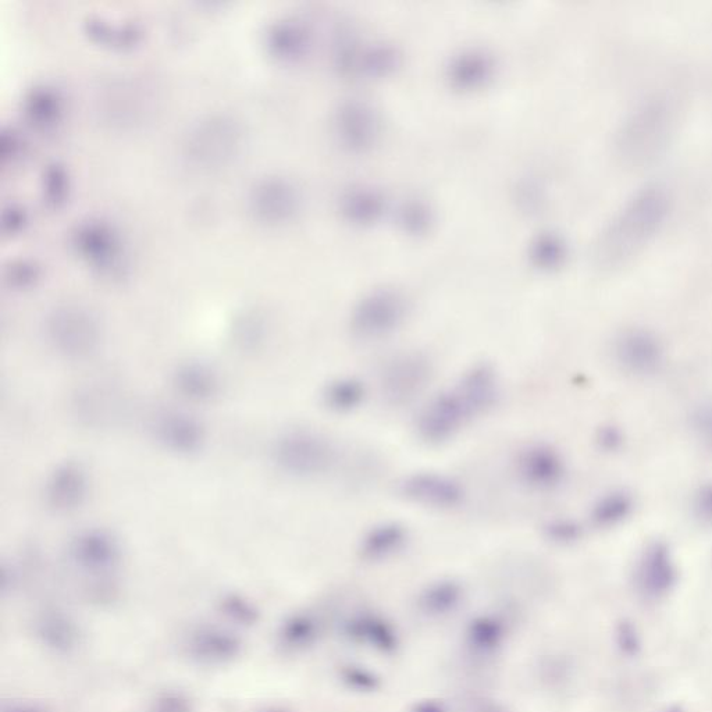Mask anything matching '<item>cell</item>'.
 I'll return each instance as SVG.
<instances>
[{
	"mask_svg": "<svg viewBox=\"0 0 712 712\" xmlns=\"http://www.w3.org/2000/svg\"><path fill=\"white\" fill-rule=\"evenodd\" d=\"M337 448L315 430H290L274 443L273 461L287 475L311 479L329 473L337 462Z\"/></svg>",
	"mask_w": 712,
	"mask_h": 712,
	"instance_id": "cell-3",
	"label": "cell"
},
{
	"mask_svg": "<svg viewBox=\"0 0 712 712\" xmlns=\"http://www.w3.org/2000/svg\"><path fill=\"white\" fill-rule=\"evenodd\" d=\"M597 443L600 445L601 450L604 451H617L623 443V437L621 430L617 429L615 426H604L598 430Z\"/></svg>",
	"mask_w": 712,
	"mask_h": 712,
	"instance_id": "cell-34",
	"label": "cell"
},
{
	"mask_svg": "<svg viewBox=\"0 0 712 712\" xmlns=\"http://www.w3.org/2000/svg\"><path fill=\"white\" fill-rule=\"evenodd\" d=\"M341 212L352 223H373L382 216L384 198L379 191L366 185L351 187L341 197Z\"/></svg>",
	"mask_w": 712,
	"mask_h": 712,
	"instance_id": "cell-22",
	"label": "cell"
},
{
	"mask_svg": "<svg viewBox=\"0 0 712 712\" xmlns=\"http://www.w3.org/2000/svg\"><path fill=\"white\" fill-rule=\"evenodd\" d=\"M400 219L401 223L405 224V229L411 233H423L432 223V212L426 204L415 199L401 206Z\"/></svg>",
	"mask_w": 712,
	"mask_h": 712,
	"instance_id": "cell-28",
	"label": "cell"
},
{
	"mask_svg": "<svg viewBox=\"0 0 712 712\" xmlns=\"http://www.w3.org/2000/svg\"><path fill=\"white\" fill-rule=\"evenodd\" d=\"M88 491V473L77 462L56 466L45 486L46 501L59 512L80 508L87 500Z\"/></svg>",
	"mask_w": 712,
	"mask_h": 712,
	"instance_id": "cell-13",
	"label": "cell"
},
{
	"mask_svg": "<svg viewBox=\"0 0 712 712\" xmlns=\"http://www.w3.org/2000/svg\"><path fill=\"white\" fill-rule=\"evenodd\" d=\"M49 340L60 354L85 358L94 354L101 343L98 322L87 311L78 308L59 309L48 322Z\"/></svg>",
	"mask_w": 712,
	"mask_h": 712,
	"instance_id": "cell-8",
	"label": "cell"
},
{
	"mask_svg": "<svg viewBox=\"0 0 712 712\" xmlns=\"http://www.w3.org/2000/svg\"><path fill=\"white\" fill-rule=\"evenodd\" d=\"M315 636V625L306 617H293L288 619L281 628V642L287 647H302L311 643Z\"/></svg>",
	"mask_w": 712,
	"mask_h": 712,
	"instance_id": "cell-27",
	"label": "cell"
},
{
	"mask_svg": "<svg viewBox=\"0 0 712 712\" xmlns=\"http://www.w3.org/2000/svg\"><path fill=\"white\" fill-rule=\"evenodd\" d=\"M665 712H686V711H683L681 707L672 706V707L667 708V710H665Z\"/></svg>",
	"mask_w": 712,
	"mask_h": 712,
	"instance_id": "cell-35",
	"label": "cell"
},
{
	"mask_svg": "<svg viewBox=\"0 0 712 712\" xmlns=\"http://www.w3.org/2000/svg\"><path fill=\"white\" fill-rule=\"evenodd\" d=\"M433 366L425 354L401 352L388 359L380 372L384 400L393 407H404L415 401L432 380Z\"/></svg>",
	"mask_w": 712,
	"mask_h": 712,
	"instance_id": "cell-6",
	"label": "cell"
},
{
	"mask_svg": "<svg viewBox=\"0 0 712 712\" xmlns=\"http://www.w3.org/2000/svg\"><path fill=\"white\" fill-rule=\"evenodd\" d=\"M222 611L233 621L241 625H254L258 622L259 612L254 605L240 596H231L222 601Z\"/></svg>",
	"mask_w": 712,
	"mask_h": 712,
	"instance_id": "cell-29",
	"label": "cell"
},
{
	"mask_svg": "<svg viewBox=\"0 0 712 712\" xmlns=\"http://www.w3.org/2000/svg\"><path fill=\"white\" fill-rule=\"evenodd\" d=\"M39 639L51 649L67 653L78 643V628L66 614L60 611H46L37 622Z\"/></svg>",
	"mask_w": 712,
	"mask_h": 712,
	"instance_id": "cell-23",
	"label": "cell"
},
{
	"mask_svg": "<svg viewBox=\"0 0 712 712\" xmlns=\"http://www.w3.org/2000/svg\"><path fill=\"white\" fill-rule=\"evenodd\" d=\"M368 397L366 384L354 376H341L330 380L323 388V404L336 414H351L365 404Z\"/></svg>",
	"mask_w": 712,
	"mask_h": 712,
	"instance_id": "cell-21",
	"label": "cell"
},
{
	"mask_svg": "<svg viewBox=\"0 0 712 712\" xmlns=\"http://www.w3.org/2000/svg\"><path fill=\"white\" fill-rule=\"evenodd\" d=\"M516 468L519 479L533 490L551 491L565 482V459L551 444L532 443L523 448Z\"/></svg>",
	"mask_w": 712,
	"mask_h": 712,
	"instance_id": "cell-12",
	"label": "cell"
},
{
	"mask_svg": "<svg viewBox=\"0 0 712 712\" xmlns=\"http://www.w3.org/2000/svg\"><path fill=\"white\" fill-rule=\"evenodd\" d=\"M679 96L668 89L644 95L626 112L614 135L619 163L642 169L667 151L681 120Z\"/></svg>",
	"mask_w": 712,
	"mask_h": 712,
	"instance_id": "cell-2",
	"label": "cell"
},
{
	"mask_svg": "<svg viewBox=\"0 0 712 712\" xmlns=\"http://www.w3.org/2000/svg\"><path fill=\"white\" fill-rule=\"evenodd\" d=\"M187 649L195 660L206 664H223L240 655L242 643L237 636L226 630L201 628L192 633Z\"/></svg>",
	"mask_w": 712,
	"mask_h": 712,
	"instance_id": "cell-17",
	"label": "cell"
},
{
	"mask_svg": "<svg viewBox=\"0 0 712 712\" xmlns=\"http://www.w3.org/2000/svg\"><path fill=\"white\" fill-rule=\"evenodd\" d=\"M153 712H191V703L183 694L167 693L156 700Z\"/></svg>",
	"mask_w": 712,
	"mask_h": 712,
	"instance_id": "cell-32",
	"label": "cell"
},
{
	"mask_svg": "<svg viewBox=\"0 0 712 712\" xmlns=\"http://www.w3.org/2000/svg\"><path fill=\"white\" fill-rule=\"evenodd\" d=\"M671 206V192L664 184L649 183L633 192L594 240V265L615 270L632 261L667 222Z\"/></svg>",
	"mask_w": 712,
	"mask_h": 712,
	"instance_id": "cell-1",
	"label": "cell"
},
{
	"mask_svg": "<svg viewBox=\"0 0 712 712\" xmlns=\"http://www.w3.org/2000/svg\"><path fill=\"white\" fill-rule=\"evenodd\" d=\"M338 141L352 152H365L382 134V119L369 102L351 99L338 108L334 117Z\"/></svg>",
	"mask_w": 712,
	"mask_h": 712,
	"instance_id": "cell-11",
	"label": "cell"
},
{
	"mask_svg": "<svg viewBox=\"0 0 712 712\" xmlns=\"http://www.w3.org/2000/svg\"><path fill=\"white\" fill-rule=\"evenodd\" d=\"M156 439L176 454H195L204 447L205 427L198 419L183 412H166L156 419Z\"/></svg>",
	"mask_w": 712,
	"mask_h": 712,
	"instance_id": "cell-15",
	"label": "cell"
},
{
	"mask_svg": "<svg viewBox=\"0 0 712 712\" xmlns=\"http://www.w3.org/2000/svg\"><path fill=\"white\" fill-rule=\"evenodd\" d=\"M9 712H35L34 710H26V708H19V710H12Z\"/></svg>",
	"mask_w": 712,
	"mask_h": 712,
	"instance_id": "cell-36",
	"label": "cell"
},
{
	"mask_svg": "<svg viewBox=\"0 0 712 712\" xmlns=\"http://www.w3.org/2000/svg\"><path fill=\"white\" fill-rule=\"evenodd\" d=\"M612 355L623 372L637 377L655 375L665 362V348L660 338L653 331L639 327L618 334Z\"/></svg>",
	"mask_w": 712,
	"mask_h": 712,
	"instance_id": "cell-9",
	"label": "cell"
},
{
	"mask_svg": "<svg viewBox=\"0 0 712 712\" xmlns=\"http://www.w3.org/2000/svg\"><path fill=\"white\" fill-rule=\"evenodd\" d=\"M407 315L404 294L395 288H376L356 302L351 312V331L359 340H382L400 329Z\"/></svg>",
	"mask_w": 712,
	"mask_h": 712,
	"instance_id": "cell-4",
	"label": "cell"
},
{
	"mask_svg": "<svg viewBox=\"0 0 712 712\" xmlns=\"http://www.w3.org/2000/svg\"><path fill=\"white\" fill-rule=\"evenodd\" d=\"M408 529L400 522L376 523L362 536L361 554L369 561H382L400 553L407 546Z\"/></svg>",
	"mask_w": 712,
	"mask_h": 712,
	"instance_id": "cell-19",
	"label": "cell"
},
{
	"mask_svg": "<svg viewBox=\"0 0 712 712\" xmlns=\"http://www.w3.org/2000/svg\"><path fill=\"white\" fill-rule=\"evenodd\" d=\"M693 426L701 441L712 450V404L697 411V414L694 415Z\"/></svg>",
	"mask_w": 712,
	"mask_h": 712,
	"instance_id": "cell-33",
	"label": "cell"
},
{
	"mask_svg": "<svg viewBox=\"0 0 712 712\" xmlns=\"http://www.w3.org/2000/svg\"><path fill=\"white\" fill-rule=\"evenodd\" d=\"M633 497L623 490L605 493L593 504L590 518L597 528H615L632 515Z\"/></svg>",
	"mask_w": 712,
	"mask_h": 712,
	"instance_id": "cell-24",
	"label": "cell"
},
{
	"mask_svg": "<svg viewBox=\"0 0 712 712\" xmlns=\"http://www.w3.org/2000/svg\"><path fill=\"white\" fill-rule=\"evenodd\" d=\"M174 386L187 400L204 402L219 393L220 380L215 370L205 363L188 362L174 373Z\"/></svg>",
	"mask_w": 712,
	"mask_h": 712,
	"instance_id": "cell-20",
	"label": "cell"
},
{
	"mask_svg": "<svg viewBox=\"0 0 712 712\" xmlns=\"http://www.w3.org/2000/svg\"><path fill=\"white\" fill-rule=\"evenodd\" d=\"M455 387L464 395L476 418L486 415L500 400V377L490 363H475L466 369Z\"/></svg>",
	"mask_w": 712,
	"mask_h": 712,
	"instance_id": "cell-16",
	"label": "cell"
},
{
	"mask_svg": "<svg viewBox=\"0 0 712 712\" xmlns=\"http://www.w3.org/2000/svg\"><path fill=\"white\" fill-rule=\"evenodd\" d=\"M476 419L464 395L457 387L434 395L416 416L415 429L420 440L427 444L447 443L469 422Z\"/></svg>",
	"mask_w": 712,
	"mask_h": 712,
	"instance_id": "cell-5",
	"label": "cell"
},
{
	"mask_svg": "<svg viewBox=\"0 0 712 712\" xmlns=\"http://www.w3.org/2000/svg\"><path fill=\"white\" fill-rule=\"evenodd\" d=\"M448 80L452 87L476 89L486 85L496 71L493 56L482 49H469L455 55L448 66Z\"/></svg>",
	"mask_w": 712,
	"mask_h": 712,
	"instance_id": "cell-18",
	"label": "cell"
},
{
	"mask_svg": "<svg viewBox=\"0 0 712 712\" xmlns=\"http://www.w3.org/2000/svg\"><path fill=\"white\" fill-rule=\"evenodd\" d=\"M543 534L551 543L558 546H571L582 537V528L573 519L553 518L544 523Z\"/></svg>",
	"mask_w": 712,
	"mask_h": 712,
	"instance_id": "cell-26",
	"label": "cell"
},
{
	"mask_svg": "<svg viewBox=\"0 0 712 712\" xmlns=\"http://www.w3.org/2000/svg\"><path fill=\"white\" fill-rule=\"evenodd\" d=\"M398 493L412 504L433 509H452L464 503L465 487L445 473L420 471L402 477Z\"/></svg>",
	"mask_w": 712,
	"mask_h": 712,
	"instance_id": "cell-10",
	"label": "cell"
},
{
	"mask_svg": "<svg viewBox=\"0 0 712 712\" xmlns=\"http://www.w3.org/2000/svg\"><path fill=\"white\" fill-rule=\"evenodd\" d=\"M70 555L81 569L92 573L115 568L120 560L119 543L105 530H87L71 541Z\"/></svg>",
	"mask_w": 712,
	"mask_h": 712,
	"instance_id": "cell-14",
	"label": "cell"
},
{
	"mask_svg": "<svg viewBox=\"0 0 712 712\" xmlns=\"http://www.w3.org/2000/svg\"><path fill=\"white\" fill-rule=\"evenodd\" d=\"M615 639H617L618 649L628 657H636L642 651V636L635 622L629 619H623L618 623Z\"/></svg>",
	"mask_w": 712,
	"mask_h": 712,
	"instance_id": "cell-30",
	"label": "cell"
},
{
	"mask_svg": "<svg viewBox=\"0 0 712 712\" xmlns=\"http://www.w3.org/2000/svg\"><path fill=\"white\" fill-rule=\"evenodd\" d=\"M566 255L564 242L554 234H541L530 248L534 265L540 269L551 270L561 265Z\"/></svg>",
	"mask_w": 712,
	"mask_h": 712,
	"instance_id": "cell-25",
	"label": "cell"
},
{
	"mask_svg": "<svg viewBox=\"0 0 712 712\" xmlns=\"http://www.w3.org/2000/svg\"><path fill=\"white\" fill-rule=\"evenodd\" d=\"M679 571L671 548L664 541H654L644 548L633 572V587L646 603H658L674 592Z\"/></svg>",
	"mask_w": 712,
	"mask_h": 712,
	"instance_id": "cell-7",
	"label": "cell"
},
{
	"mask_svg": "<svg viewBox=\"0 0 712 712\" xmlns=\"http://www.w3.org/2000/svg\"><path fill=\"white\" fill-rule=\"evenodd\" d=\"M693 514L704 525H712V482L703 484L694 493Z\"/></svg>",
	"mask_w": 712,
	"mask_h": 712,
	"instance_id": "cell-31",
	"label": "cell"
}]
</instances>
